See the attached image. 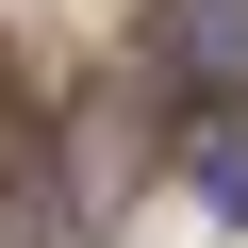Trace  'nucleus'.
<instances>
[{"label": "nucleus", "instance_id": "nucleus-1", "mask_svg": "<svg viewBox=\"0 0 248 248\" xmlns=\"http://www.w3.org/2000/svg\"><path fill=\"white\" fill-rule=\"evenodd\" d=\"M166 83L199 116H248V0H182L166 17Z\"/></svg>", "mask_w": 248, "mask_h": 248}, {"label": "nucleus", "instance_id": "nucleus-2", "mask_svg": "<svg viewBox=\"0 0 248 248\" xmlns=\"http://www.w3.org/2000/svg\"><path fill=\"white\" fill-rule=\"evenodd\" d=\"M199 182H215V215H248V149H215V166H199Z\"/></svg>", "mask_w": 248, "mask_h": 248}]
</instances>
